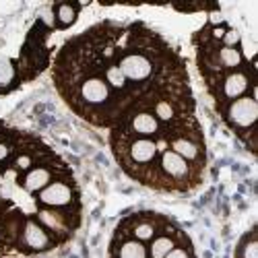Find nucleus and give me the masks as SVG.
Returning a JSON list of instances; mask_svg holds the SVG:
<instances>
[{"mask_svg":"<svg viewBox=\"0 0 258 258\" xmlns=\"http://www.w3.org/2000/svg\"><path fill=\"white\" fill-rule=\"evenodd\" d=\"M110 143H112V151L118 163L122 165V169L137 182H143L147 169L157 161V155H159L155 139L133 137L126 131H122V128L112 126Z\"/></svg>","mask_w":258,"mask_h":258,"instance_id":"nucleus-1","label":"nucleus"},{"mask_svg":"<svg viewBox=\"0 0 258 258\" xmlns=\"http://www.w3.org/2000/svg\"><path fill=\"white\" fill-rule=\"evenodd\" d=\"M157 169H159V186L157 190L165 192H186L197 188L203 182V171L169 149H163L157 155Z\"/></svg>","mask_w":258,"mask_h":258,"instance_id":"nucleus-2","label":"nucleus"},{"mask_svg":"<svg viewBox=\"0 0 258 258\" xmlns=\"http://www.w3.org/2000/svg\"><path fill=\"white\" fill-rule=\"evenodd\" d=\"M223 120L231 131L238 133L248 147L254 151V124L258 120V103H256V89H252L248 95H242L238 99L229 101L227 105L219 107Z\"/></svg>","mask_w":258,"mask_h":258,"instance_id":"nucleus-3","label":"nucleus"},{"mask_svg":"<svg viewBox=\"0 0 258 258\" xmlns=\"http://www.w3.org/2000/svg\"><path fill=\"white\" fill-rule=\"evenodd\" d=\"M256 89V83H254V69H238V71H229L225 73L217 83L209 87L211 95L217 101V107L227 105L229 101L238 99L242 95H248V91Z\"/></svg>","mask_w":258,"mask_h":258,"instance_id":"nucleus-4","label":"nucleus"},{"mask_svg":"<svg viewBox=\"0 0 258 258\" xmlns=\"http://www.w3.org/2000/svg\"><path fill=\"white\" fill-rule=\"evenodd\" d=\"M169 223V219L161 217L157 213H137L126 217L120 225H118V233L126 235V238H133L137 242H151L157 233H161L165 229V225Z\"/></svg>","mask_w":258,"mask_h":258,"instance_id":"nucleus-5","label":"nucleus"},{"mask_svg":"<svg viewBox=\"0 0 258 258\" xmlns=\"http://www.w3.org/2000/svg\"><path fill=\"white\" fill-rule=\"evenodd\" d=\"M37 203L46 209H81L79 205V192L75 186L73 176L67 178H56L54 182H50L44 190L37 192Z\"/></svg>","mask_w":258,"mask_h":258,"instance_id":"nucleus-6","label":"nucleus"},{"mask_svg":"<svg viewBox=\"0 0 258 258\" xmlns=\"http://www.w3.org/2000/svg\"><path fill=\"white\" fill-rule=\"evenodd\" d=\"M67 176H71L69 167L56 155H52L48 161H39L31 169H27L25 174H21L19 180H21V186H23L29 195H37L39 190H44L56 178H67Z\"/></svg>","mask_w":258,"mask_h":258,"instance_id":"nucleus-7","label":"nucleus"},{"mask_svg":"<svg viewBox=\"0 0 258 258\" xmlns=\"http://www.w3.org/2000/svg\"><path fill=\"white\" fill-rule=\"evenodd\" d=\"M56 246H58L56 238L35 217L25 219L23 231H21L19 242H17V250L27 252V254H35V252H48Z\"/></svg>","mask_w":258,"mask_h":258,"instance_id":"nucleus-8","label":"nucleus"},{"mask_svg":"<svg viewBox=\"0 0 258 258\" xmlns=\"http://www.w3.org/2000/svg\"><path fill=\"white\" fill-rule=\"evenodd\" d=\"M184 240H188V235L184 231H180L174 223L169 221L165 225V229L161 233H157L155 238L149 242V248H147L149 258H165L171 250H174L178 244H182Z\"/></svg>","mask_w":258,"mask_h":258,"instance_id":"nucleus-9","label":"nucleus"},{"mask_svg":"<svg viewBox=\"0 0 258 258\" xmlns=\"http://www.w3.org/2000/svg\"><path fill=\"white\" fill-rule=\"evenodd\" d=\"M110 258H149V252L143 242L126 238V235L116 231L110 246Z\"/></svg>","mask_w":258,"mask_h":258,"instance_id":"nucleus-10","label":"nucleus"},{"mask_svg":"<svg viewBox=\"0 0 258 258\" xmlns=\"http://www.w3.org/2000/svg\"><path fill=\"white\" fill-rule=\"evenodd\" d=\"M79 17V7L77 5H69V3H60L54 7V21L58 29H67L71 27Z\"/></svg>","mask_w":258,"mask_h":258,"instance_id":"nucleus-11","label":"nucleus"},{"mask_svg":"<svg viewBox=\"0 0 258 258\" xmlns=\"http://www.w3.org/2000/svg\"><path fill=\"white\" fill-rule=\"evenodd\" d=\"M235 258H258V242H256V233L250 231L246 238L240 242L238 256Z\"/></svg>","mask_w":258,"mask_h":258,"instance_id":"nucleus-12","label":"nucleus"},{"mask_svg":"<svg viewBox=\"0 0 258 258\" xmlns=\"http://www.w3.org/2000/svg\"><path fill=\"white\" fill-rule=\"evenodd\" d=\"M165 258H195V250H192L190 240H184L182 244H178Z\"/></svg>","mask_w":258,"mask_h":258,"instance_id":"nucleus-13","label":"nucleus"},{"mask_svg":"<svg viewBox=\"0 0 258 258\" xmlns=\"http://www.w3.org/2000/svg\"><path fill=\"white\" fill-rule=\"evenodd\" d=\"M240 39H242V37H240V33L235 31V29H225V33H223V37H221L219 44L225 46V48H238Z\"/></svg>","mask_w":258,"mask_h":258,"instance_id":"nucleus-14","label":"nucleus"},{"mask_svg":"<svg viewBox=\"0 0 258 258\" xmlns=\"http://www.w3.org/2000/svg\"><path fill=\"white\" fill-rule=\"evenodd\" d=\"M13 153H15V145L9 143V141H0V165L11 161L13 159Z\"/></svg>","mask_w":258,"mask_h":258,"instance_id":"nucleus-15","label":"nucleus"},{"mask_svg":"<svg viewBox=\"0 0 258 258\" xmlns=\"http://www.w3.org/2000/svg\"><path fill=\"white\" fill-rule=\"evenodd\" d=\"M0 258H7V256H5V254H0Z\"/></svg>","mask_w":258,"mask_h":258,"instance_id":"nucleus-16","label":"nucleus"}]
</instances>
